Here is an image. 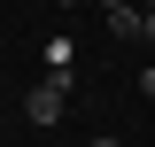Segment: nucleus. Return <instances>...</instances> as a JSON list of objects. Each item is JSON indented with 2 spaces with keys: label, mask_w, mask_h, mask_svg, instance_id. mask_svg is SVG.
Instances as JSON below:
<instances>
[{
  "label": "nucleus",
  "mask_w": 155,
  "mask_h": 147,
  "mask_svg": "<svg viewBox=\"0 0 155 147\" xmlns=\"http://www.w3.org/2000/svg\"><path fill=\"white\" fill-rule=\"evenodd\" d=\"M62 101H70V77H39V85L23 93V116L47 132V124H62Z\"/></svg>",
  "instance_id": "nucleus-1"
},
{
  "label": "nucleus",
  "mask_w": 155,
  "mask_h": 147,
  "mask_svg": "<svg viewBox=\"0 0 155 147\" xmlns=\"http://www.w3.org/2000/svg\"><path fill=\"white\" fill-rule=\"evenodd\" d=\"M101 16H109L116 39H147V8H140V0H101Z\"/></svg>",
  "instance_id": "nucleus-2"
},
{
  "label": "nucleus",
  "mask_w": 155,
  "mask_h": 147,
  "mask_svg": "<svg viewBox=\"0 0 155 147\" xmlns=\"http://www.w3.org/2000/svg\"><path fill=\"white\" fill-rule=\"evenodd\" d=\"M47 77H78V39H47Z\"/></svg>",
  "instance_id": "nucleus-3"
},
{
  "label": "nucleus",
  "mask_w": 155,
  "mask_h": 147,
  "mask_svg": "<svg viewBox=\"0 0 155 147\" xmlns=\"http://www.w3.org/2000/svg\"><path fill=\"white\" fill-rule=\"evenodd\" d=\"M93 147H124V139H109V132H101V139H93Z\"/></svg>",
  "instance_id": "nucleus-4"
},
{
  "label": "nucleus",
  "mask_w": 155,
  "mask_h": 147,
  "mask_svg": "<svg viewBox=\"0 0 155 147\" xmlns=\"http://www.w3.org/2000/svg\"><path fill=\"white\" fill-rule=\"evenodd\" d=\"M147 39H155V8H147Z\"/></svg>",
  "instance_id": "nucleus-5"
},
{
  "label": "nucleus",
  "mask_w": 155,
  "mask_h": 147,
  "mask_svg": "<svg viewBox=\"0 0 155 147\" xmlns=\"http://www.w3.org/2000/svg\"><path fill=\"white\" fill-rule=\"evenodd\" d=\"M54 8H78V0H54Z\"/></svg>",
  "instance_id": "nucleus-6"
},
{
  "label": "nucleus",
  "mask_w": 155,
  "mask_h": 147,
  "mask_svg": "<svg viewBox=\"0 0 155 147\" xmlns=\"http://www.w3.org/2000/svg\"><path fill=\"white\" fill-rule=\"evenodd\" d=\"M140 8H155V0H140Z\"/></svg>",
  "instance_id": "nucleus-7"
}]
</instances>
